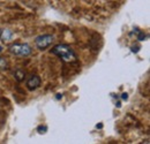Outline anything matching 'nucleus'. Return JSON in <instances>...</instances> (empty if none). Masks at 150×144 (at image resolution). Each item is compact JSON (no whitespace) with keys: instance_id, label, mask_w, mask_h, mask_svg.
I'll return each mask as SVG.
<instances>
[{"instance_id":"1","label":"nucleus","mask_w":150,"mask_h":144,"mask_svg":"<svg viewBox=\"0 0 150 144\" xmlns=\"http://www.w3.org/2000/svg\"><path fill=\"white\" fill-rule=\"evenodd\" d=\"M51 52L65 62H74L77 59L75 52L72 50V47L66 44H58L56 46H53Z\"/></svg>"},{"instance_id":"2","label":"nucleus","mask_w":150,"mask_h":144,"mask_svg":"<svg viewBox=\"0 0 150 144\" xmlns=\"http://www.w3.org/2000/svg\"><path fill=\"white\" fill-rule=\"evenodd\" d=\"M9 52L16 56H22V58H25V56H29L30 54L33 53V50L31 47L28 45V44H23V43H16V44H13L9 46Z\"/></svg>"},{"instance_id":"3","label":"nucleus","mask_w":150,"mask_h":144,"mask_svg":"<svg viewBox=\"0 0 150 144\" xmlns=\"http://www.w3.org/2000/svg\"><path fill=\"white\" fill-rule=\"evenodd\" d=\"M54 40V37L52 35H47V34H44V35H40L35 38V44L37 46V49H39L40 51L47 49Z\"/></svg>"},{"instance_id":"4","label":"nucleus","mask_w":150,"mask_h":144,"mask_svg":"<svg viewBox=\"0 0 150 144\" xmlns=\"http://www.w3.org/2000/svg\"><path fill=\"white\" fill-rule=\"evenodd\" d=\"M40 85V78L38 77L37 75H33L28 78L27 81V88L29 90H36L37 88H39Z\"/></svg>"},{"instance_id":"5","label":"nucleus","mask_w":150,"mask_h":144,"mask_svg":"<svg viewBox=\"0 0 150 144\" xmlns=\"http://www.w3.org/2000/svg\"><path fill=\"white\" fill-rule=\"evenodd\" d=\"M13 36V34H12V31H9V30H5V31H1V38L6 42V40H9Z\"/></svg>"},{"instance_id":"6","label":"nucleus","mask_w":150,"mask_h":144,"mask_svg":"<svg viewBox=\"0 0 150 144\" xmlns=\"http://www.w3.org/2000/svg\"><path fill=\"white\" fill-rule=\"evenodd\" d=\"M15 77H16L18 81H22V78L24 77V73H22L21 71H18L15 73Z\"/></svg>"},{"instance_id":"7","label":"nucleus","mask_w":150,"mask_h":144,"mask_svg":"<svg viewBox=\"0 0 150 144\" xmlns=\"http://www.w3.org/2000/svg\"><path fill=\"white\" fill-rule=\"evenodd\" d=\"M37 130L40 133V134H44V133L47 130V127H46V126H39L37 128Z\"/></svg>"},{"instance_id":"8","label":"nucleus","mask_w":150,"mask_h":144,"mask_svg":"<svg viewBox=\"0 0 150 144\" xmlns=\"http://www.w3.org/2000/svg\"><path fill=\"white\" fill-rule=\"evenodd\" d=\"M144 38H146V35H144L143 32H140V35H139V37H137V39H139V40H143Z\"/></svg>"},{"instance_id":"9","label":"nucleus","mask_w":150,"mask_h":144,"mask_svg":"<svg viewBox=\"0 0 150 144\" xmlns=\"http://www.w3.org/2000/svg\"><path fill=\"white\" fill-rule=\"evenodd\" d=\"M128 98V95L127 93H122V99H127Z\"/></svg>"},{"instance_id":"10","label":"nucleus","mask_w":150,"mask_h":144,"mask_svg":"<svg viewBox=\"0 0 150 144\" xmlns=\"http://www.w3.org/2000/svg\"><path fill=\"white\" fill-rule=\"evenodd\" d=\"M57 98H58V99H60V98H62V96H61L60 93H58V95H57Z\"/></svg>"},{"instance_id":"11","label":"nucleus","mask_w":150,"mask_h":144,"mask_svg":"<svg viewBox=\"0 0 150 144\" xmlns=\"http://www.w3.org/2000/svg\"><path fill=\"white\" fill-rule=\"evenodd\" d=\"M1 51H2V47H1V46H0V53H1Z\"/></svg>"}]
</instances>
